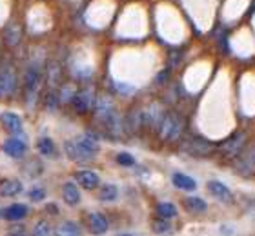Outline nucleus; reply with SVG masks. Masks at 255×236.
Returning <instances> with one entry per match:
<instances>
[{"instance_id":"2","label":"nucleus","mask_w":255,"mask_h":236,"mask_svg":"<svg viewBox=\"0 0 255 236\" xmlns=\"http://www.w3.org/2000/svg\"><path fill=\"white\" fill-rule=\"evenodd\" d=\"M64 151L75 162H88L99 153V142L90 138L88 135L77 138V140H68L64 144Z\"/></svg>"},{"instance_id":"23","label":"nucleus","mask_w":255,"mask_h":236,"mask_svg":"<svg viewBox=\"0 0 255 236\" xmlns=\"http://www.w3.org/2000/svg\"><path fill=\"white\" fill-rule=\"evenodd\" d=\"M62 198L68 205H77L80 202V191L73 182H66L62 185Z\"/></svg>"},{"instance_id":"38","label":"nucleus","mask_w":255,"mask_h":236,"mask_svg":"<svg viewBox=\"0 0 255 236\" xmlns=\"http://www.w3.org/2000/svg\"><path fill=\"white\" fill-rule=\"evenodd\" d=\"M48 211H49V213H53V215H59V209H57V205H55V204H49Z\"/></svg>"},{"instance_id":"29","label":"nucleus","mask_w":255,"mask_h":236,"mask_svg":"<svg viewBox=\"0 0 255 236\" xmlns=\"http://www.w3.org/2000/svg\"><path fill=\"white\" fill-rule=\"evenodd\" d=\"M157 215L160 216V218H175L177 216V207L171 202H160V204H157Z\"/></svg>"},{"instance_id":"34","label":"nucleus","mask_w":255,"mask_h":236,"mask_svg":"<svg viewBox=\"0 0 255 236\" xmlns=\"http://www.w3.org/2000/svg\"><path fill=\"white\" fill-rule=\"evenodd\" d=\"M59 94H57V91H49L48 96H46V107H48L49 111H55L57 107H59Z\"/></svg>"},{"instance_id":"18","label":"nucleus","mask_w":255,"mask_h":236,"mask_svg":"<svg viewBox=\"0 0 255 236\" xmlns=\"http://www.w3.org/2000/svg\"><path fill=\"white\" fill-rule=\"evenodd\" d=\"M22 189H24V185H22L20 180H16V178L2 180V182H0V196H2V198H11V196L20 194Z\"/></svg>"},{"instance_id":"17","label":"nucleus","mask_w":255,"mask_h":236,"mask_svg":"<svg viewBox=\"0 0 255 236\" xmlns=\"http://www.w3.org/2000/svg\"><path fill=\"white\" fill-rule=\"evenodd\" d=\"M142 129V109H133L124 116V131L138 133Z\"/></svg>"},{"instance_id":"24","label":"nucleus","mask_w":255,"mask_h":236,"mask_svg":"<svg viewBox=\"0 0 255 236\" xmlns=\"http://www.w3.org/2000/svg\"><path fill=\"white\" fill-rule=\"evenodd\" d=\"M27 216V205L24 204H13L7 209H4V218L9 222H18Z\"/></svg>"},{"instance_id":"14","label":"nucleus","mask_w":255,"mask_h":236,"mask_svg":"<svg viewBox=\"0 0 255 236\" xmlns=\"http://www.w3.org/2000/svg\"><path fill=\"white\" fill-rule=\"evenodd\" d=\"M0 122H2L5 131H9L11 135H22V120L16 113L5 111V113L0 115Z\"/></svg>"},{"instance_id":"27","label":"nucleus","mask_w":255,"mask_h":236,"mask_svg":"<svg viewBox=\"0 0 255 236\" xmlns=\"http://www.w3.org/2000/svg\"><path fill=\"white\" fill-rule=\"evenodd\" d=\"M119 198V187L113 184H104L99 187V200L102 202H115Z\"/></svg>"},{"instance_id":"7","label":"nucleus","mask_w":255,"mask_h":236,"mask_svg":"<svg viewBox=\"0 0 255 236\" xmlns=\"http://www.w3.org/2000/svg\"><path fill=\"white\" fill-rule=\"evenodd\" d=\"M95 87L93 85H86L82 89H77L73 100H71V105L73 109L79 113V115H86L88 111L93 109V104H95Z\"/></svg>"},{"instance_id":"39","label":"nucleus","mask_w":255,"mask_h":236,"mask_svg":"<svg viewBox=\"0 0 255 236\" xmlns=\"http://www.w3.org/2000/svg\"><path fill=\"white\" fill-rule=\"evenodd\" d=\"M221 233H224V235H230V236H232V235H234V229H230V227H221Z\"/></svg>"},{"instance_id":"36","label":"nucleus","mask_w":255,"mask_h":236,"mask_svg":"<svg viewBox=\"0 0 255 236\" xmlns=\"http://www.w3.org/2000/svg\"><path fill=\"white\" fill-rule=\"evenodd\" d=\"M168 75H170V69H164V71H160L157 75V79H155V84H164L166 80H168Z\"/></svg>"},{"instance_id":"30","label":"nucleus","mask_w":255,"mask_h":236,"mask_svg":"<svg viewBox=\"0 0 255 236\" xmlns=\"http://www.w3.org/2000/svg\"><path fill=\"white\" fill-rule=\"evenodd\" d=\"M151 231L155 235H168L171 231V226L170 222H166V218H157L155 222H151Z\"/></svg>"},{"instance_id":"35","label":"nucleus","mask_w":255,"mask_h":236,"mask_svg":"<svg viewBox=\"0 0 255 236\" xmlns=\"http://www.w3.org/2000/svg\"><path fill=\"white\" fill-rule=\"evenodd\" d=\"M29 198L33 200V202H42L44 198H46V191L40 187L37 189H31V193H29Z\"/></svg>"},{"instance_id":"25","label":"nucleus","mask_w":255,"mask_h":236,"mask_svg":"<svg viewBox=\"0 0 255 236\" xmlns=\"http://www.w3.org/2000/svg\"><path fill=\"white\" fill-rule=\"evenodd\" d=\"M37 149L38 153L42 155V157H48V158H55L57 157V146H55V142L48 137H42L37 140Z\"/></svg>"},{"instance_id":"15","label":"nucleus","mask_w":255,"mask_h":236,"mask_svg":"<svg viewBox=\"0 0 255 236\" xmlns=\"http://www.w3.org/2000/svg\"><path fill=\"white\" fill-rule=\"evenodd\" d=\"M102 126L106 127L108 135H112V137H121V135H124V133H126V131H124V118L117 109L113 111L112 116H110V118H108Z\"/></svg>"},{"instance_id":"28","label":"nucleus","mask_w":255,"mask_h":236,"mask_svg":"<svg viewBox=\"0 0 255 236\" xmlns=\"http://www.w3.org/2000/svg\"><path fill=\"white\" fill-rule=\"evenodd\" d=\"M184 204H186V207L191 213H206L208 211V204L202 198H199V196H188L184 200Z\"/></svg>"},{"instance_id":"33","label":"nucleus","mask_w":255,"mask_h":236,"mask_svg":"<svg viewBox=\"0 0 255 236\" xmlns=\"http://www.w3.org/2000/svg\"><path fill=\"white\" fill-rule=\"evenodd\" d=\"M117 163L123 165V167H133V165H135V158H133L129 153H119Z\"/></svg>"},{"instance_id":"26","label":"nucleus","mask_w":255,"mask_h":236,"mask_svg":"<svg viewBox=\"0 0 255 236\" xmlns=\"http://www.w3.org/2000/svg\"><path fill=\"white\" fill-rule=\"evenodd\" d=\"M75 93H77L75 84H71V82H64V84H60V89L57 91V94H59V102L60 104H71Z\"/></svg>"},{"instance_id":"8","label":"nucleus","mask_w":255,"mask_h":236,"mask_svg":"<svg viewBox=\"0 0 255 236\" xmlns=\"http://www.w3.org/2000/svg\"><path fill=\"white\" fill-rule=\"evenodd\" d=\"M113 111H115V102H113V98L110 94L97 96L95 104H93V115H95L97 120L101 122V124H104V122L112 116Z\"/></svg>"},{"instance_id":"5","label":"nucleus","mask_w":255,"mask_h":236,"mask_svg":"<svg viewBox=\"0 0 255 236\" xmlns=\"http://www.w3.org/2000/svg\"><path fill=\"white\" fill-rule=\"evenodd\" d=\"M245 147H246V135L243 131H235L232 137H228L224 142L219 144L215 153H219L223 160H228V162L232 160L234 162Z\"/></svg>"},{"instance_id":"10","label":"nucleus","mask_w":255,"mask_h":236,"mask_svg":"<svg viewBox=\"0 0 255 236\" xmlns=\"http://www.w3.org/2000/svg\"><path fill=\"white\" fill-rule=\"evenodd\" d=\"M16 91V73L13 68H5L0 73V98H9Z\"/></svg>"},{"instance_id":"37","label":"nucleus","mask_w":255,"mask_h":236,"mask_svg":"<svg viewBox=\"0 0 255 236\" xmlns=\"http://www.w3.org/2000/svg\"><path fill=\"white\" fill-rule=\"evenodd\" d=\"M7 236H27V233L24 229H16V231H11Z\"/></svg>"},{"instance_id":"16","label":"nucleus","mask_w":255,"mask_h":236,"mask_svg":"<svg viewBox=\"0 0 255 236\" xmlns=\"http://www.w3.org/2000/svg\"><path fill=\"white\" fill-rule=\"evenodd\" d=\"M46 82H48V87L51 91L60 87V84H62V69H60L59 62H48V68H46Z\"/></svg>"},{"instance_id":"12","label":"nucleus","mask_w":255,"mask_h":236,"mask_svg":"<svg viewBox=\"0 0 255 236\" xmlns=\"http://www.w3.org/2000/svg\"><path fill=\"white\" fill-rule=\"evenodd\" d=\"M88 229L93 236H102L110 229V222L102 213H91L88 215Z\"/></svg>"},{"instance_id":"32","label":"nucleus","mask_w":255,"mask_h":236,"mask_svg":"<svg viewBox=\"0 0 255 236\" xmlns=\"http://www.w3.org/2000/svg\"><path fill=\"white\" fill-rule=\"evenodd\" d=\"M112 87L115 89V93L124 94V96L135 94V87H133V85H129V84H124V82H117V80H113V82H112Z\"/></svg>"},{"instance_id":"4","label":"nucleus","mask_w":255,"mask_h":236,"mask_svg":"<svg viewBox=\"0 0 255 236\" xmlns=\"http://www.w3.org/2000/svg\"><path fill=\"white\" fill-rule=\"evenodd\" d=\"M182 151L188 153L190 157L195 158H208L212 157L213 153L217 151V144H213L210 138L206 137H197V135H190L182 144Z\"/></svg>"},{"instance_id":"9","label":"nucleus","mask_w":255,"mask_h":236,"mask_svg":"<svg viewBox=\"0 0 255 236\" xmlns=\"http://www.w3.org/2000/svg\"><path fill=\"white\" fill-rule=\"evenodd\" d=\"M166 111L160 104H149L142 109V129H157Z\"/></svg>"},{"instance_id":"21","label":"nucleus","mask_w":255,"mask_h":236,"mask_svg":"<svg viewBox=\"0 0 255 236\" xmlns=\"http://www.w3.org/2000/svg\"><path fill=\"white\" fill-rule=\"evenodd\" d=\"M53 235L55 236H80L82 235V229H80V226L77 222L66 220L55 227Z\"/></svg>"},{"instance_id":"22","label":"nucleus","mask_w":255,"mask_h":236,"mask_svg":"<svg viewBox=\"0 0 255 236\" xmlns=\"http://www.w3.org/2000/svg\"><path fill=\"white\" fill-rule=\"evenodd\" d=\"M20 38H22L20 26H18L16 22H11V24H7V27H5V33H4V42L7 44L9 47H15L16 44L20 42Z\"/></svg>"},{"instance_id":"31","label":"nucleus","mask_w":255,"mask_h":236,"mask_svg":"<svg viewBox=\"0 0 255 236\" xmlns=\"http://www.w3.org/2000/svg\"><path fill=\"white\" fill-rule=\"evenodd\" d=\"M53 231H51V226H49L46 220H40L35 224L33 227V236H51Z\"/></svg>"},{"instance_id":"6","label":"nucleus","mask_w":255,"mask_h":236,"mask_svg":"<svg viewBox=\"0 0 255 236\" xmlns=\"http://www.w3.org/2000/svg\"><path fill=\"white\" fill-rule=\"evenodd\" d=\"M234 171L245 178H250L255 174V144L252 146H246L241 155L235 158L234 162Z\"/></svg>"},{"instance_id":"11","label":"nucleus","mask_w":255,"mask_h":236,"mask_svg":"<svg viewBox=\"0 0 255 236\" xmlns=\"http://www.w3.org/2000/svg\"><path fill=\"white\" fill-rule=\"evenodd\" d=\"M75 182L80 185L86 191H93L101 185V176L95 173V171H90V169H80L73 174Z\"/></svg>"},{"instance_id":"40","label":"nucleus","mask_w":255,"mask_h":236,"mask_svg":"<svg viewBox=\"0 0 255 236\" xmlns=\"http://www.w3.org/2000/svg\"><path fill=\"white\" fill-rule=\"evenodd\" d=\"M119 236H140V235H131V233H124V235H119Z\"/></svg>"},{"instance_id":"19","label":"nucleus","mask_w":255,"mask_h":236,"mask_svg":"<svg viewBox=\"0 0 255 236\" xmlns=\"http://www.w3.org/2000/svg\"><path fill=\"white\" fill-rule=\"evenodd\" d=\"M171 184L175 185L177 189H181V191H186V193H191V191L197 189L195 180L184 173H179V171H175V173L171 174Z\"/></svg>"},{"instance_id":"13","label":"nucleus","mask_w":255,"mask_h":236,"mask_svg":"<svg viewBox=\"0 0 255 236\" xmlns=\"http://www.w3.org/2000/svg\"><path fill=\"white\" fill-rule=\"evenodd\" d=\"M206 187H208V191H210V194H212V196H215L219 202L228 204V202H232V200H234V193H232V191H230V189L226 187L223 182H219V180H210Z\"/></svg>"},{"instance_id":"1","label":"nucleus","mask_w":255,"mask_h":236,"mask_svg":"<svg viewBox=\"0 0 255 236\" xmlns=\"http://www.w3.org/2000/svg\"><path fill=\"white\" fill-rule=\"evenodd\" d=\"M184 126H186L184 116L179 111H166L159 127L155 131H157V137L162 142L173 144V142H179L184 137Z\"/></svg>"},{"instance_id":"3","label":"nucleus","mask_w":255,"mask_h":236,"mask_svg":"<svg viewBox=\"0 0 255 236\" xmlns=\"http://www.w3.org/2000/svg\"><path fill=\"white\" fill-rule=\"evenodd\" d=\"M40 84H42V69L38 60H33L24 73V89H26V102L29 107H33V104L37 102Z\"/></svg>"},{"instance_id":"20","label":"nucleus","mask_w":255,"mask_h":236,"mask_svg":"<svg viewBox=\"0 0 255 236\" xmlns=\"http://www.w3.org/2000/svg\"><path fill=\"white\" fill-rule=\"evenodd\" d=\"M4 153L11 158H22L26 155V144L20 138H9L4 142Z\"/></svg>"}]
</instances>
